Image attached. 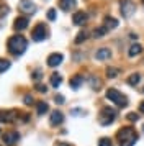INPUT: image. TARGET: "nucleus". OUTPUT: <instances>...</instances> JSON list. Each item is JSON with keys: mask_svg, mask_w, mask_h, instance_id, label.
Wrapping results in <instances>:
<instances>
[{"mask_svg": "<svg viewBox=\"0 0 144 146\" xmlns=\"http://www.w3.org/2000/svg\"><path fill=\"white\" fill-rule=\"evenodd\" d=\"M31 38H33V41H43L48 38V28H46L44 23H39V25L34 27V30L31 33Z\"/></svg>", "mask_w": 144, "mask_h": 146, "instance_id": "5", "label": "nucleus"}, {"mask_svg": "<svg viewBox=\"0 0 144 146\" xmlns=\"http://www.w3.org/2000/svg\"><path fill=\"white\" fill-rule=\"evenodd\" d=\"M134 12H136V5L131 0H121V15L124 18H129Z\"/></svg>", "mask_w": 144, "mask_h": 146, "instance_id": "6", "label": "nucleus"}, {"mask_svg": "<svg viewBox=\"0 0 144 146\" xmlns=\"http://www.w3.org/2000/svg\"><path fill=\"white\" fill-rule=\"evenodd\" d=\"M98 120H100V123H102L103 126L111 125V123L116 120V110H113L111 107H103V108H102V112H100Z\"/></svg>", "mask_w": 144, "mask_h": 146, "instance_id": "4", "label": "nucleus"}, {"mask_svg": "<svg viewBox=\"0 0 144 146\" xmlns=\"http://www.w3.org/2000/svg\"><path fill=\"white\" fill-rule=\"evenodd\" d=\"M139 80H141V76H139V74H131L129 77H128V84H129V86H137Z\"/></svg>", "mask_w": 144, "mask_h": 146, "instance_id": "21", "label": "nucleus"}, {"mask_svg": "<svg viewBox=\"0 0 144 146\" xmlns=\"http://www.w3.org/2000/svg\"><path fill=\"white\" fill-rule=\"evenodd\" d=\"M139 112H141V113H144V100L141 102V104H139Z\"/></svg>", "mask_w": 144, "mask_h": 146, "instance_id": "34", "label": "nucleus"}, {"mask_svg": "<svg viewBox=\"0 0 144 146\" xmlns=\"http://www.w3.org/2000/svg\"><path fill=\"white\" fill-rule=\"evenodd\" d=\"M18 8L23 13H34V12H36V5L33 3L31 0H20Z\"/></svg>", "mask_w": 144, "mask_h": 146, "instance_id": "7", "label": "nucleus"}, {"mask_svg": "<svg viewBox=\"0 0 144 146\" xmlns=\"http://www.w3.org/2000/svg\"><path fill=\"white\" fill-rule=\"evenodd\" d=\"M118 141H120V146H134L137 141V133L129 128V126H126V128H121L116 135Z\"/></svg>", "mask_w": 144, "mask_h": 146, "instance_id": "2", "label": "nucleus"}, {"mask_svg": "<svg viewBox=\"0 0 144 146\" xmlns=\"http://www.w3.org/2000/svg\"><path fill=\"white\" fill-rule=\"evenodd\" d=\"M18 139H20L18 131H7L5 135H3V143H5L7 146H13Z\"/></svg>", "mask_w": 144, "mask_h": 146, "instance_id": "8", "label": "nucleus"}, {"mask_svg": "<svg viewBox=\"0 0 144 146\" xmlns=\"http://www.w3.org/2000/svg\"><path fill=\"white\" fill-rule=\"evenodd\" d=\"M48 110H49V107H48L46 102H38L36 104V112H38V115H44Z\"/></svg>", "mask_w": 144, "mask_h": 146, "instance_id": "19", "label": "nucleus"}, {"mask_svg": "<svg viewBox=\"0 0 144 146\" xmlns=\"http://www.w3.org/2000/svg\"><path fill=\"white\" fill-rule=\"evenodd\" d=\"M105 27H106V30H110V28H116L118 27V20L111 18V17H106V18H105Z\"/></svg>", "mask_w": 144, "mask_h": 146, "instance_id": "20", "label": "nucleus"}, {"mask_svg": "<svg viewBox=\"0 0 144 146\" xmlns=\"http://www.w3.org/2000/svg\"><path fill=\"white\" fill-rule=\"evenodd\" d=\"M108 30H106V27H102V28H97L95 31H93V38H102V36H105V33H106Z\"/></svg>", "mask_w": 144, "mask_h": 146, "instance_id": "23", "label": "nucleus"}, {"mask_svg": "<svg viewBox=\"0 0 144 146\" xmlns=\"http://www.w3.org/2000/svg\"><path fill=\"white\" fill-rule=\"evenodd\" d=\"M62 121H64V115H62V112L54 110V112L51 113V117H49V123H51L52 126H57V125H61Z\"/></svg>", "mask_w": 144, "mask_h": 146, "instance_id": "9", "label": "nucleus"}, {"mask_svg": "<svg viewBox=\"0 0 144 146\" xmlns=\"http://www.w3.org/2000/svg\"><path fill=\"white\" fill-rule=\"evenodd\" d=\"M143 130H144V128H143Z\"/></svg>", "mask_w": 144, "mask_h": 146, "instance_id": "37", "label": "nucleus"}, {"mask_svg": "<svg viewBox=\"0 0 144 146\" xmlns=\"http://www.w3.org/2000/svg\"><path fill=\"white\" fill-rule=\"evenodd\" d=\"M143 53V46L141 44H133V46L129 48V51H128V54H129L131 58H134V56H137V54Z\"/></svg>", "mask_w": 144, "mask_h": 146, "instance_id": "18", "label": "nucleus"}, {"mask_svg": "<svg viewBox=\"0 0 144 146\" xmlns=\"http://www.w3.org/2000/svg\"><path fill=\"white\" fill-rule=\"evenodd\" d=\"M48 20H49V21L56 20V10H54V8H51V10L48 12Z\"/></svg>", "mask_w": 144, "mask_h": 146, "instance_id": "27", "label": "nucleus"}, {"mask_svg": "<svg viewBox=\"0 0 144 146\" xmlns=\"http://www.w3.org/2000/svg\"><path fill=\"white\" fill-rule=\"evenodd\" d=\"M7 46H8V51H10L13 56H20V54H23L26 51L28 41H26L21 35H15V36H12V38L8 40Z\"/></svg>", "mask_w": 144, "mask_h": 146, "instance_id": "1", "label": "nucleus"}, {"mask_svg": "<svg viewBox=\"0 0 144 146\" xmlns=\"http://www.w3.org/2000/svg\"><path fill=\"white\" fill-rule=\"evenodd\" d=\"M62 59H64V56H62V54L52 53V54H49V58H48V66L56 67V66H59V64L62 62Z\"/></svg>", "mask_w": 144, "mask_h": 146, "instance_id": "10", "label": "nucleus"}, {"mask_svg": "<svg viewBox=\"0 0 144 146\" xmlns=\"http://www.w3.org/2000/svg\"><path fill=\"white\" fill-rule=\"evenodd\" d=\"M89 20V15L85 13V12H75L74 17H72V21H74V25H84L85 21Z\"/></svg>", "mask_w": 144, "mask_h": 146, "instance_id": "11", "label": "nucleus"}, {"mask_svg": "<svg viewBox=\"0 0 144 146\" xmlns=\"http://www.w3.org/2000/svg\"><path fill=\"white\" fill-rule=\"evenodd\" d=\"M31 77H33L34 80H39V79H41V72H39V71H36V72L31 74Z\"/></svg>", "mask_w": 144, "mask_h": 146, "instance_id": "30", "label": "nucleus"}, {"mask_svg": "<svg viewBox=\"0 0 144 146\" xmlns=\"http://www.w3.org/2000/svg\"><path fill=\"white\" fill-rule=\"evenodd\" d=\"M17 118V113L13 112V110H8V112H0V121H3V123H12L13 120Z\"/></svg>", "mask_w": 144, "mask_h": 146, "instance_id": "12", "label": "nucleus"}, {"mask_svg": "<svg viewBox=\"0 0 144 146\" xmlns=\"http://www.w3.org/2000/svg\"><path fill=\"white\" fill-rule=\"evenodd\" d=\"M7 69H10V61L0 59V72H5Z\"/></svg>", "mask_w": 144, "mask_h": 146, "instance_id": "25", "label": "nucleus"}, {"mask_svg": "<svg viewBox=\"0 0 144 146\" xmlns=\"http://www.w3.org/2000/svg\"><path fill=\"white\" fill-rule=\"evenodd\" d=\"M25 104H26V105H31V104H33L31 95H26V97H25Z\"/></svg>", "mask_w": 144, "mask_h": 146, "instance_id": "31", "label": "nucleus"}, {"mask_svg": "<svg viewBox=\"0 0 144 146\" xmlns=\"http://www.w3.org/2000/svg\"><path fill=\"white\" fill-rule=\"evenodd\" d=\"M69 84H71L72 89H79V87L84 84V77H82L80 74H77V76H74V77L71 79V82H69Z\"/></svg>", "mask_w": 144, "mask_h": 146, "instance_id": "15", "label": "nucleus"}, {"mask_svg": "<svg viewBox=\"0 0 144 146\" xmlns=\"http://www.w3.org/2000/svg\"><path fill=\"white\" fill-rule=\"evenodd\" d=\"M141 2H143V3H144V0H141Z\"/></svg>", "mask_w": 144, "mask_h": 146, "instance_id": "36", "label": "nucleus"}, {"mask_svg": "<svg viewBox=\"0 0 144 146\" xmlns=\"http://www.w3.org/2000/svg\"><path fill=\"white\" fill-rule=\"evenodd\" d=\"M118 74H120V69H116V67H108V69H106V76L111 77V79H115Z\"/></svg>", "mask_w": 144, "mask_h": 146, "instance_id": "24", "label": "nucleus"}, {"mask_svg": "<svg viewBox=\"0 0 144 146\" xmlns=\"http://www.w3.org/2000/svg\"><path fill=\"white\" fill-rule=\"evenodd\" d=\"M49 82H51V87H56V89H57V87L61 86V84H62V77H61V76H59L57 72H54V74L51 76Z\"/></svg>", "mask_w": 144, "mask_h": 146, "instance_id": "17", "label": "nucleus"}, {"mask_svg": "<svg viewBox=\"0 0 144 146\" xmlns=\"http://www.w3.org/2000/svg\"><path fill=\"white\" fill-rule=\"evenodd\" d=\"M87 38H89V33H87V31H80V33L75 36V44H80V43H84Z\"/></svg>", "mask_w": 144, "mask_h": 146, "instance_id": "22", "label": "nucleus"}, {"mask_svg": "<svg viewBox=\"0 0 144 146\" xmlns=\"http://www.w3.org/2000/svg\"><path fill=\"white\" fill-rule=\"evenodd\" d=\"M72 113H74V115H82V113H84V110H80V108H74V110H72Z\"/></svg>", "mask_w": 144, "mask_h": 146, "instance_id": "33", "label": "nucleus"}, {"mask_svg": "<svg viewBox=\"0 0 144 146\" xmlns=\"http://www.w3.org/2000/svg\"><path fill=\"white\" fill-rule=\"evenodd\" d=\"M59 5H61V8H62L64 12H69L71 8L75 7V0H61Z\"/></svg>", "mask_w": 144, "mask_h": 146, "instance_id": "16", "label": "nucleus"}, {"mask_svg": "<svg viewBox=\"0 0 144 146\" xmlns=\"http://www.w3.org/2000/svg\"><path fill=\"white\" fill-rule=\"evenodd\" d=\"M95 58L98 61H105V59H110L111 58V51L108 48H100L97 53H95Z\"/></svg>", "mask_w": 144, "mask_h": 146, "instance_id": "13", "label": "nucleus"}, {"mask_svg": "<svg viewBox=\"0 0 144 146\" xmlns=\"http://www.w3.org/2000/svg\"><path fill=\"white\" fill-rule=\"evenodd\" d=\"M137 118H139L137 113H129V115H128V120H129V121H136Z\"/></svg>", "mask_w": 144, "mask_h": 146, "instance_id": "29", "label": "nucleus"}, {"mask_svg": "<svg viewBox=\"0 0 144 146\" xmlns=\"http://www.w3.org/2000/svg\"><path fill=\"white\" fill-rule=\"evenodd\" d=\"M54 102H56V104H59V105H62V104H64L65 100H64V97H62V95H56Z\"/></svg>", "mask_w": 144, "mask_h": 146, "instance_id": "28", "label": "nucleus"}, {"mask_svg": "<svg viewBox=\"0 0 144 146\" xmlns=\"http://www.w3.org/2000/svg\"><path fill=\"white\" fill-rule=\"evenodd\" d=\"M106 99L111 100L116 107H126L128 105L126 95H123V94L120 92V90H116V89H108V90H106Z\"/></svg>", "mask_w": 144, "mask_h": 146, "instance_id": "3", "label": "nucleus"}, {"mask_svg": "<svg viewBox=\"0 0 144 146\" xmlns=\"http://www.w3.org/2000/svg\"><path fill=\"white\" fill-rule=\"evenodd\" d=\"M26 27H28V20H26V18H23V17H21V18L18 17V18L15 20V23H13V28H15L17 31H23Z\"/></svg>", "mask_w": 144, "mask_h": 146, "instance_id": "14", "label": "nucleus"}, {"mask_svg": "<svg viewBox=\"0 0 144 146\" xmlns=\"http://www.w3.org/2000/svg\"><path fill=\"white\" fill-rule=\"evenodd\" d=\"M36 90H38V92H46V87L44 86H41V84H38V86H36Z\"/></svg>", "mask_w": 144, "mask_h": 146, "instance_id": "32", "label": "nucleus"}, {"mask_svg": "<svg viewBox=\"0 0 144 146\" xmlns=\"http://www.w3.org/2000/svg\"><path fill=\"white\" fill-rule=\"evenodd\" d=\"M98 146H113V143H111L110 138H102L98 139Z\"/></svg>", "mask_w": 144, "mask_h": 146, "instance_id": "26", "label": "nucleus"}, {"mask_svg": "<svg viewBox=\"0 0 144 146\" xmlns=\"http://www.w3.org/2000/svg\"><path fill=\"white\" fill-rule=\"evenodd\" d=\"M57 146H71V145H67V143H57Z\"/></svg>", "mask_w": 144, "mask_h": 146, "instance_id": "35", "label": "nucleus"}]
</instances>
